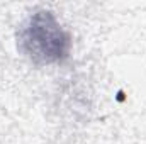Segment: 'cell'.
Wrapping results in <instances>:
<instances>
[{
    "label": "cell",
    "instance_id": "6da1fadb",
    "mask_svg": "<svg viewBox=\"0 0 146 144\" xmlns=\"http://www.w3.org/2000/svg\"><path fill=\"white\" fill-rule=\"evenodd\" d=\"M17 48L36 65H54L68 58L72 39L53 12L37 10L21 24Z\"/></svg>",
    "mask_w": 146,
    "mask_h": 144
}]
</instances>
